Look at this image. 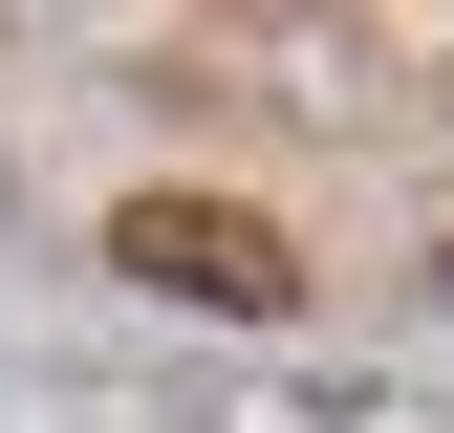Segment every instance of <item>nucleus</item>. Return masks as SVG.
Returning a JSON list of instances; mask_svg holds the SVG:
<instances>
[{"mask_svg": "<svg viewBox=\"0 0 454 433\" xmlns=\"http://www.w3.org/2000/svg\"><path fill=\"white\" fill-rule=\"evenodd\" d=\"M108 260H130L152 303H195V325H281V303H303L281 216H239V195H130V216H108Z\"/></svg>", "mask_w": 454, "mask_h": 433, "instance_id": "nucleus-1", "label": "nucleus"}, {"mask_svg": "<svg viewBox=\"0 0 454 433\" xmlns=\"http://www.w3.org/2000/svg\"><path fill=\"white\" fill-rule=\"evenodd\" d=\"M433 282H454V260H433Z\"/></svg>", "mask_w": 454, "mask_h": 433, "instance_id": "nucleus-2", "label": "nucleus"}]
</instances>
